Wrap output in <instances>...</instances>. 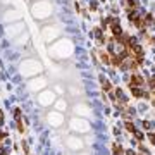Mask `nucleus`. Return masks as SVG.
Wrapping results in <instances>:
<instances>
[{
    "instance_id": "f257e3e1",
    "label": "nucleus",
    "mask_w": 155,
    "mask_h": 155,
    "mask_svg": "<svg viewBox=\"0 0 155 155\" xmlns=\"http://www.w3.org/2000/svg\"><path fill=\"white\" fill-rule=\"evenodd\" d=\"M31 17L40 28L55 19V2L54 0H33L29 4Z\"/></svg>"
},
{
    "instance_id": "f03ea898",
    "label": "nucleus",
    "mask_w": 155,
    "mask_h": 155,
    "mask_svg": "<svg viewBox=\"0 0 155 155\" xmlns=\"http://www.w3.org/2000/svg\"><path fill=\"white\" fill-rule=\"evenodd\" d=\"M74 52H76V43L69 36H62L57 41L50 43L48 47V55L54 61H67Z\"/></svg>"
},
{
    "instance_id": "7ed1b4c3",
    "label": "nucleus",
    "mask_w": 155,
    "mask_h": 155,
    "mask_svg": "<svg viewBox=\"0 0 155 155\" xmlns=\"http://www.w3.org/2000/svg\"><path fill=\"white\" fill-rule=\"evenodd\" d=\"M19 72H21V76H26L28 79L40 76V74H43V64L38 57H26L19 62Z\"/></svg>"
},
{
    "instance_id": "20e7f679",
    "label": "nucleus",
    "mask_w": 155,
    "mask_h": 155,
    "mask_svg": "<svg viewBox=\"0 0 155 155\" xmlns=\"http://www.w3.org/2000/svg\"><path fill=\"white\" fill-rule=\"evenodd\" d=\"M64 36V24H61L59 21H52L48 24L41 26V38L45 43H54L59 38Z\"/></svg>"
},
{
    "instance_id": "39448f33",
    "label": "nucleus",
    "mask_w": 155,
    "mask_h": 155,
    "mask_svg": "<svg viewBox=\"0 0 155 155\" xmlns=\"http://www.w3.org/2000/svg\"><path fill=\"white\" fill-rule=\"evenodd\" d=\"M69 127L74 131V134H86L90 131L91 124L84 117H72L71 121H69Z\"/></svg>"
},
{
    "instance_id": "423d86ee",
    "label": "nucleus",
    "mask_w": 155,
    "mask_h": 155,
    "mask_svg": "<svg viewBox=\"0 0 155 155\" xmlns=\"http://www.w3.org/2000/svg\"><path fill=\"white\" fill-rule=\"evenodd\" d=\"M22 31H26V24L24 21H17V22H12V24H5V31H4V38H7L9 41L19 36Z\"/></svg>"
},
{
    "instance_id": "0eeeda50",
    "label": "nucleus",
    "mask_w": 155,
    "mask_h": 155,
    "mask_svg": "<svg viewBox=\"0 0 155 155\" xmlns=\"http://www.w3.org/2000/svg\"><path fill=\"white\" fill-rule=\"evenodd\" d=\"M2 22L4 24H12V22H17V21H22V14L19 9H16V7H5L4 9V12H2Z\"/></svg>"
},
{
    "instance_id": "6e6552de",
    "label": "nucleus",
    "mask_w": 155,
    "mask_h": 155,
    "mask_svg": "<svg viewBox=\"0 0 155 155\" xmlns=\"http://www.w3.org/2000/svg\"><path fill=\"white\" fill-rule=\"evenodd\" d=\"M36 100H38V104L41 107H50V105H54L55 104V100H57V95L54 93V90H48V88H45L43 91H40L38 95H36Z\"/></svg>"
},
{
    "instance_id": "1a4fd4ad",
    "label": "nucleus",
    "mask_w": 155,
    "mask_h": 155,
    "mask_svg": "<svg viewBox=\"0 0 155 155\" xmlns=\"http://www.w3.org/2000/svg\"><path fill=\"white\" fill-rule=\"evenodd\" d=\"M47 76H43V74H40V76H35V78H29L28 79V88L31 90V91H35V93H40V91H43L45 88H47Z\"/></svg>"
},
{
    "instance_id": "9d476101",
    "label": "nucleus",
    "mask_w": 155,
    "mask_h": 155,
    "mask_svg": "<svg viewBox=\"0 0 155 155\" xmlns=\"http://www.w3.org/2000/svg\"><path fill=\"white\" fill-rule=\"evenodd\" d=\"M66 145H67V148L72 150V152H81L84 148L83 138H79L78 134H69L66 138Z\"/></svg>"
},
{
    "instance_id": "9b49d317",
    "label": "nucleus",
    "mask_w": 155,
    "mask_h": 155,
    "mask_svg": "<svg viewBox=\"0 0 155 155\" xmlns=\"http://www.w3.org/2000/svg\"><path fill=\"white\" fill-rule=\"evenodd\" d=\"M31 43V35L28 33V31H22L19 36H16V38L11 41V47H16V48H22V47H28V45Z\"/></svg>"
},
{
    "instance_id": "f8f14e48",
    "label": "nucleus",
    "mask_w": 155,
    "mask_h": 155,
    "mask_svg": "<svg viewBox=\"0 0 155 155\" xmlns=\"http://www.w3.org/2000/svg\"><path fill=\"white\" fill-rule=\"evenodd\" d=\"M47 121H48L50 126L59 127V126L64 124V116H62V112H57V110L48 112V114H47Z\"/></svg>"
},
{
    "instance_id": "ddd939ff",
    "label": "nucleus",
    "mask_w": 155,
    "mask_h": 155,
    "mask_svg": "<svg viewBox=\"0 0 155 155\" xmlns=\"http://www.w3.org/2000/svg\"><path fill=\"white\" fill-rule=\"evenodd\" d=\"M95 54H97V55H98V59H100V64H102V66H110V55H109V54H107L104 48H100L98 52H95Z\"/></svg>"
},
{
    "instance_id": "4468645a",
    "label": "nucleus",
    "mask_w": 155,
    "mask_h": 155,
    "mask_svg": "<svg viewBox=\"0 0 155 155\" xmlns=\"http://www.w3.org/2000/svg\"><path fill=\"white\" fill-rule=\"evenodd\" d=\"M74 112H76L78 117H83L86 114H90V107L84 105V104H78V105H74Z\"/></svg>"
},
{
    "instance_id": "2eb2a0df",
    "label": "nucleus",
    "mask_w": 155,
    "mask_h": 155,
    "mask_svg": "<svg viewBox=\"0 0 155 155\" xmlns=\"http://www.w3.org/2000/svg\"><path fill=\"white\" fill-rule=\"evenodd\" d=\"M55 109H57V112H62V110H66L67 109V102L64 98H59V100H55Z\"/></svg>"
},
{
    "instance_id": "dca6fc26",
    "label": "nucleus",
    "mask_w": 155,
    "mask_h": 155,
    "mask_svg": "<svg viewBox=\"0 0 155 155\" xmlns=\"http://www.w3.org/2000/svg\"><path fill=\"white\" fill-rule=\"evenodd\" d=\"M133 138L136 140V141H140V143H141V141H145V138H147V136H145L143 131H140L138 127H136V129H134V133H133Z\"/></svg>"
},
{
    "instance_id": "f3484780",
    "label": "nucleus",
    "mask_w": 155,
    "mask_h": 155,
    "mask_svg": "<svg viewBox=\"0 0 155 155\" xmlns=\"http://www.w3.org/2000/svg\"><path fill=\"white\" fill-rule=\"evenodd\" d=\"M124 129H126L127 133H134V129H136V126H134V122L133 121H124Z\"/></svg>"
},
{
    "instance_id": "a211bd4d",
    "label": "nucleus",
    "mask_w": 155,
    "mask_h": 155,
    "mask_svg": "<svg viewBox=\"0 0 155 155\" xmlns=\"http://www.w3.org/2000/svg\"><path fill=\"white\" fill-rule=\"evenodd\" d=\"M112 155H124V150H122L121 143H114V147H112Z\"/></svg>"
},
{
    "instance_id": "6ab92c4d",
    "label": "nucleus",
    "mask_w": 155,
    "mask_h": 155,
    "mask_svg": "<svg viewBox=\"0 0 155 155\" xmlns=\"http://www.w3.org/2000/svg\"><path fill=\"white\" fill-rule=\"evenodd\" d=\"M98 5H100V2H98V0H91V2L88 4V11H91V12L98 11V9H100Z\"/></svg>"
},
{
    "instance_id": "aec40b11",
    "label": "nucleus",
    "mask_w": 155,
    "mask_h": 155,
    "mask_svg": "<svg viewBox=\"0 0 155 155\" xmlns=\"http://www.w3.org/2000/svg\"><path fill=\"white\" fill-rule=\"evenodd\" d=\"M52 90H54V93H59V95H62V93H64V88H62V84H55V86H54V88H52Z\"/></svg>"
},
{
    "instance_id": "412c9836",
    "label": "nucleus",
    "mask_w": 155,
    "mask_h": 155,
    "mask_svg": "<svg viewBox=\"0 0 155 155\" xmlns=\"http://www.w3.org/2000/svg\"><path fill=\"white\" fill-rule=\"evenodd\" d=\"M0 155H9V147H5L4 143L0 145Z\"/></svg>"
},
{
    "instance_id": "4be33fe9",
    "label": "nucleus",
    "mask_w": 155,
    "mask_h": 155,
    "mask_svg": "<svg viewBox=\"0 0 155 155\" xmlns=\"http://www.w3.org/2000/svg\"><path fill=\"white\" fill-rule=\"evenodd\" d=\"M124 155H138V152L134 148H126L124 150Z\"/></svg>"
},
{
    "instance_id": "5701e85b",
    "label": "nucleus",
    "mask_w": 155,
    "mask_h": 155,
    "mask_svg": "<svg viewBox=\"0 0 155 155\" xmlns=\"http://www.w3.org/2000/svg\"><path fill=\"white\" fill-rule=\"evenodd\" d=\"M7 138H9V133H5V131H0V141H5Z\"/></svg>"
},
{
    "instance_id": "b1692460",
    "label": "nucleus",
    "mask_w": 155,
    "mask_h": 155,
    "mask_svg": "<svg viewBox=\"0 0 155 155\" xmlns=\"http://www.w3.org/2000/svg\"><path fill=\"white\" fill-rule=\"evenodd\" d=\"M17 131H19V133H24V124H22V121H19L17 122Z\"/></svg>"
},
{
    "instance_id": "393cba45",
    "label": "nucleus",
    "mask_w": 155,
    "mask_h": 155,
    "mask_svg": "<svg viewBox=\"0 0 155 155\" xmlns=\"http://www.w3.org/2000/svg\"><path fill=\"white\" fill-rule=\"evenodd\" d=\"M21 147H22V150H24V153H26V155H29V148H28V143H26V141H22V143H21Z\"/></svg>"
},
{
    "instance_id": "a878e982",
    "label": "nucleus",
    "mask_w": 155,
    "mask_h": 155,
    "mask_svg": "<svg viewBox=\"0 0 155 155\" xmlns=\"http://www.w3.org/2000/svg\"><path fill=\"white\" fill-rule=\"evenodd\" d=\"M79 155H88V153H79Z\"/></svg>"
},
{
    "instance_id": "bb28decb",
    "label": "nucleus",
    "mask_w": 155,
    "mask_h": 155,
    "mask_svg": "<svg viewBox=\"0 0 155 155\" xmlns=\"http://www.w3.org/2000/svg\"><path fill=\"white\" fill-rule=\"evenodd\" d=\"M28 2H29V4H31V2H33V0H28Z\"/></svg>"
}]
</instances>
